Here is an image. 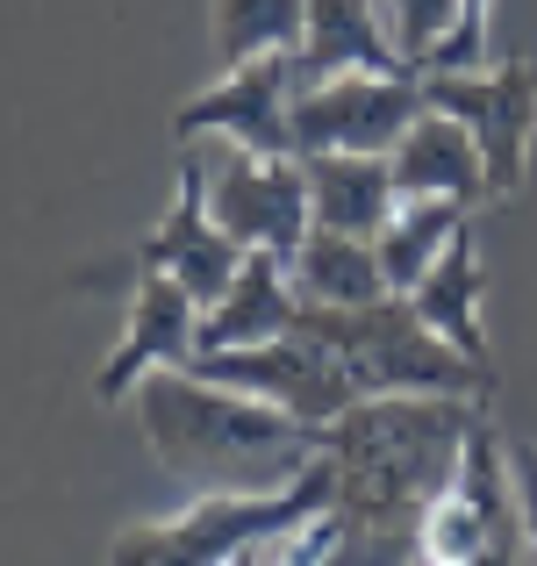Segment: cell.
Instances as JSON below:
<instances>
[{
    "instance_id": "cell-1",
    "label": "cell",
    "mask_w": 537,
    "mask_h": 566,
    "mask_svg": "<svg viewBox=\"0 0 537 566\" xmlns=\"http://www.w3.org/2000/svg\"><path fill=\"white\" fill-rule=\"evenodd\" d=\"M487 401L473 395H366L337 423H323V452L337 459V502L302 524L280 559H423L430 495H444L466 452V430Z\"/></svg>"
},
{
    "instance_id": "cell-2",
    "label": "cell",
    "mask_w": 537,
    "mask_h": 566,
    "mask_svg": "<svg viewBox=\"0 0 537 566\" xmlns=\"http://www.w3.org/2000/svg\"><path fill=\"white\" fill-rule=\"evenodd\" d=\"M129 401L151 452L208 488H280L323 452V423H302L244 387L201 380L193 366H151Z\"/></svg>"
},
{
    "instance_id": "cell-3",
    "label": "cell",
    "mask_w": 537,
    "mask_h": 566,
    "mask_svg": "<svg viewBox=\"0 0 537 566\" xmlns=\"http://www.w3.org/2000/svg\"><path fill=\"white\" fill-rule=\"evenodd\" d=\"M337 502V459L316 452L280 488H208L166 524L115 538L123 566H215V559H280V545Z\"/></svg>"
},
{
    "instance_id": "cell-4",
    "label": "cell",
    "mask_w": 537,
    "mask_h": 566,
    "mask_svg": "<svg viewBox=\"0 0 537 566\" xmlns=\"http://www.w3.org/2000/svg\"><path fill=\"white\" fill-rule=\"evenodd\" d=\"M294 331L323 337L337 359L351 366V380L366 395H473L495 401V366L466 359L452 337H438L423 316H415L409 294H380L366 308H323L302 302V323Z\"/></svg>"
},
{
    "instance_id": "cell-5",
    "label": "cell",
    "mask_w": 537,
    "mask_h": 566,
    "mask_svg": "<svg viewBox=\"0 0 537 566\" xmlns=\"http://www.w3.org/2000/svg\"><path fill=\"white\" fill-rule=\"evenodd\" d=\"M187 366L201 380H222V387H244V395H259V401H280V409L302 416V423H337L351 401H366V387L351 380V366L308 331L265 337V345H236V352H193Z\"/></svg>"
},
{
    "instance_id": "cell-6",
    "label": "cell",
    "mask_w": 537,
    "mask_h": 566,
    "mask_svg": "<svg viewBox=\"0 0 537 566\" xmlns=\"http://www.w3.org/2000/svg\"><path fill=\"white\" fill-rule=\"evenodd\" d=\"M208 216L244 251L294 259L302 237L316 230V201H308L302 158H265V151H244V144L222 137V151L208 158Z\"/></svg>"
},
{
    "instance_id": "cell-7",
    "label": "cell",
    "mask_w": 537,
    "mask_h": 566,
    "mask_svg": "<svg viewBox=\"0 0 537 566\" xmlns=\"http://www.w3.org/2000/svg\"><path fill=\"white\" fill-rule=\"evenodd\" d=\"M423 108H444L473 129L487 158V193H516L537 137V65L509 57L502 72H423Z\"/></svg>"
},
{
    "instance_id": "cell-8",
    "label": "cell",
    "mask_w": 537,
    "mask_h": 566,
    "mask_svg": "<svg viewBox=\"0 0 537 566\" xmlns=\"http://www.w3.org/2000/svg\"><path fill=\"white\" fill-rule=\"evenodd\" d=\"M423 115V80L409 72H337L294 86V151H394Z\"/></svg>"
},
{
    "instance_id": "cell-9",
    "label": "cell",
    "mask_w": 537,
    "mask_h": 566,
    "mask_svg": "<svg viewBox=\"0 0 537 566\" xmlns=\"http://www.w3.org/2000/svg\"><path fill=\"white\" fill-rule=\"evenodd\" d=\"M294 86H302L294 80V51H265L251 65H230L208 94H193L172 115V129H179V144L230 137L265 158H302L294 151Z\"/></svg>"
},
{
    "instance_id": "cell-10",
    "label": "cell",
    "mask_w": 537,
    "mask_h": 566,
    "mask_svg": "<svg viewBox=\"0 0 537 566\" xmlns=\"http://www.w3.org/2000/svg\"><path fill=\"white\" fill-rule=\"evenodd\" d=\"M137 265H144V273H172L201 308H215L222 294H230L236 265H244V244H236V237L222 230L215 216H208V151H193V144L179 151V193H172V216L158 222L151 237H144Z\"/></svg>"
},
{
    "instance_id": "cell-11",
    "label": "cell",
    "mask_w": 537,
    "mask_h": 566,
    "mask_svg": "<svg viewBox=\"0 0 537 566\" xmlns=\"http://www.w3.org/2000/svg\"><path fill=\"white\" fill-rule=\"evenodd\" d=\"M193 331H201V302H193L172 273H137L123 345H115L108 366L94 374V395L101 401H129L151 366H187L193 359Z\"/></svg>"
},
{
    "instance_id": "cell-12",
    "label": "cell",
    "mask_w": 537,
    "mask_h": 566,
    "mask_svg": "<svg viewBox=\"0 0 537 566\" xmlns=\"http://www.w3.org/2000/svg\"><path fill=\"white\" fill-rule=\"evenodd\" d=\"M302 323V287H294L287 259L280 251H244L230 294L215 308H201V331L193 352H236V345H265V337H287Z\"/></svg>"
},
{
    "instance_id": "cell-13",
    "label": "cell",
    "mask_w": 537,
    "mask_h": 566,
    "mask_svg": "<svg viewBox=\"0 0 537 566\" xmlns=\"http://www.w3.org/2000/svg\"><path fill=\"white\" fill-rule=\"evenodd\" d=\"M337 72H409V80H423V72L394 51V36L380 29L372 0H308L294 80L316 86V80H337Z\"/></svg>"
},
{
    "instance_id": "cell-14",
    "label": "cell",
    "mask_w": 537,
    "mask_h": 566,
    "mask_svg": "<svg viewBox=\"0 0 537 566\" xmlns=\"http://www.w3.org/2000/svg\"><path fill=\"white\" fill-rule=\"evenodd\" d=\"M308 201H316L323 230H351V237H380L387 216L401 208V180L387 166V151H308Z\"/></svg>"
},
{
    "instance_id": "cell-15",
    "label": "cell",
    "mask_w": 537,
    "mask_h": 566,
    "mask_svg": "<svg viewBox=\"0 0 537 566\" xmlns=\"http://www.w3.org/2000/svg\"><path fill=\"white\" fill-rule=\"evenodd\" d=\"M387 166H394L401 193H452V201H481L487 193V158L481 144H473L466 123H452L444 108H423L409 129H401V144L387 151Z\"/></svg>"
},
{
    "instance_id": "cell-16",
    "label": "cell",
    "mask_w": 537,
    "mask_h": 566,
    "mask_svg": "<svg viewBox=\"0 0 537 566\" xmlns=\"http://www.w3.org/2000/svg\"><path fill=\"white\" fill-rule=\"evenodd\" d=\"M481 294H487V280H481V251H473V230L459 222V230H452V244H444V259H438V265H430V273L409 287V302H415V316H423L438 337H452V345L466 352V359L495 366V359H487Z\"/></svg>"
},
{
    "instance_id": "cell-17",
    "label": "cell",
    "mask_w": 537,
    "mask_h": 566,
    "mask_svg": "<svg viewBox=\"0 0 537 566\" xmlns=\"http://www.w3.org/2000/svg\"><path fill=\"white\" fill-rule=\"evenodd\" d=\"M287 273H294V287H302V302H323V308H366V302H380V294H394L387 273H380V244H372V237H351V230H323V222L302 237Z\"/></svg>"
},
{
    "instance_id": "cell-18",
    "label": "cell",
    "mask_w": 537,
    "mask_h": 566,
    "mask_svg": "<svg viewBox=\"0 0 537 566\" xmlns=\"http://www.w3.org/2000/svg\"><path fill=\"white\" fill-rule=\"evenodd\" d=\"M459 222H466V201H452V193H401V208L387 216V230L372 237V244H380L387 287L409 294L415 280H423L430 265L444 259V244H452Z\"/></svg>"
},
{
    "instance_id": "cell-19",
    "label": "cell",
    "mask_w": 537,
    "mask_h": 566,
    "mask_svg": "<svg viewBox=\"0 0 537 566\" xmlns=\"http://www.w3.org/2000/svg\"><path fill=\"white\" fill-rule=\"evenodd\" d=\"M308 0H215V51L222 65H251L265 51H302Z\"/></svg>"
},
{
    "instance_id": "cell-20",
    "label": "cell",
    "mask_w": 537,
    "mask_h": 566,
    "mask_svg": "<svg viewBox=\"0 0 537 566\" xmlns=\"http://www.w3.org/2000/svg\"><path fill=\"white\" fill-rule=\"evenodd\" d=\"M415 538H423V559L438 566H473V559H495V538H487L481 510L466 502V488H444V495H430L423 524H415Z\"/></svg>"
},
{
    "instance_id": "cell-21",
    "label": "cell",
    "mask_w": 537,
    "mask_h": 566,
    "mask_svg": "<svg viewBox=\"0 0 537 566\" xmlns=\"http://www.w3.org/2000/svg\"><path fill=\"white\" fill-rule=\"evenodd\" d=\"M372 14H380V29L394 36V51L423 72V57L438 51L444 29L459 22V0H372Z\"/></svg>"
},
{
    "instance_id": "cell-22",
    "label": "cell",
    "mask_w": 537,
    "mask_h": 566,
    "mask_svg": "<svg viewBox=\"0 0 537 566\" xmlns=\"http://www.w3.org/2000/svg\"><path fill=\"white\" fill-rule=\"evenodd\" d=\"M487 36H495V0H459V22L444 29V43L423 57V72H481Z\"/></svg>"
},
{
    "instance_id": "cell-23",
    "label": "cell",
    "mask_w": 537,
    "mask_h": 566,
    "mask_svg": "<svg viewBox=\"0 0 537 566\" xmlns=\"http://www.w3.org/2000/svg\"><path fill=\"white\" fill-rule=\"evenodd\" d=\"M509 444V473H516V495H524V531H530V559H537V444L530 438H502Z\"/></svg>"
}]
</instances>
